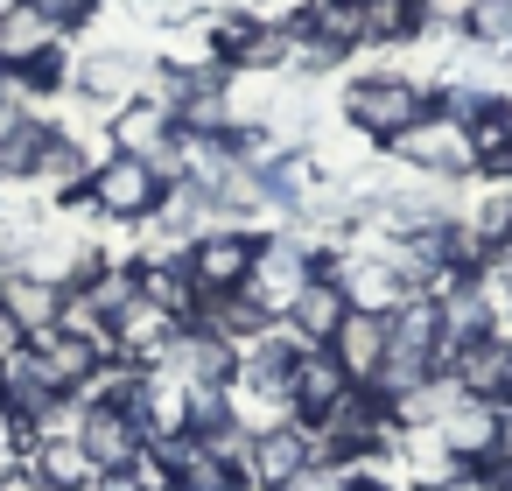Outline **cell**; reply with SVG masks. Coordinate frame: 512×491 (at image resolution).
Instances as JSON below:
<instances>
[{"label": "cell", "instance_id": "cell-15", "mask_svg": "<svg viewBox=\"0 0 512 491\" xmlns=\"http://www.w3.org/2000/svg\"><path fill=\"white\" fill-rule=\"evenodd\" d=\"M0 309L22 323V337H50L57 330V309H64V288L43 281V274H22V267H0Z\"/></svg>", "mask_w": 512, "mask_h": 491}, {"label": "cell", "instance_id": "cell-9", "mask_svg": "<svg viewBox=\"0 0 512 491\" xmlns=\"http://www.w3.org/2000/svg\"><path fill=\"white\" fill-rule=\"evenodd\" d=\"M442 372H449L470 400H512V337H505V330H491V337H477V344L449 351V358H442Z\"/></svg>", "mask_w": 512, "mask_h": 491}, {"label": "cell", "instance_id": "cell-12", "mask_svg": "<svg viewBox=\"0 0 512 491\" xmlns=\"http://www.w3.org/2000/svg\"><path fill=\"white\" fill-rule=\"evenodd\" d=\"M351 393V379H344V365L330 358V351H295V372H288V407H295V421L302 428H316L337 400Z\"/></svg>", "mask_w": 512, "mask_h": 491}, {"label": "cell", "instance_id": "cell-18", "mask_svg": "<svg viewBox=\"0 0 512 491\" xmlns=\"http://www.w3.org/2000/svg\"><path fill=\"white\" fill-rule=\"evenodd\" d=\"M57 43V29L29 8V0H15V8H0V71H29L43 50Z\"/></svg>", "mask_w": 512, "mask_h": 491}, {"label": "cell", "instance_id": "cell-23", "mask_svg": "<svg viewBox=\"0 0 512 491\" xmlns=\"http://www.w3.org/2000/svg\"><path fill=\"white\" fill-rule=\"evenodd\" d=\"M232 421V393L225 386H183V435H218Z\"/></svg>", "mask_w": 512, "mask_h": 491}, {"label": "cell", "instance_id": "cell-29", "mask_svg": "<svg viewBox=\"0 0 512 491\" xmlns=\"http://www.w3.org/2000/svg\"><path fill=\"white\" fill-rule=\"evenodd\" d=\"M498 92H505V106H512V57H505V78H498Z\"/></svg>", "mask_w": 512, "mask_h": 491}, {"label": "cell", "instance_id": "cell-33", "mask_svg": "<svg viewBox=\"0 0 512 491\" xmlns=\"http://www.w3.org/2000/svg\"><path fill=\"white\" fill-rule=\"evenodd\" d=\"M162 491H176V484H162Z\"/></svg>", "mask_w": 512, "mask_h": 491}, {"label": "cell", "instance_id": "cell-7", "mask_svg": "<svg viewBox=\"0 0 512 491\" xmlns=\"http://www.w3.org/2000/svg\"><path fill=\"white\" fill-rule=\"evenodd\" d=\"M78 449L92 456V470L99 477H113V470H134L141 463V449H148V428L134 421V414H120V407H85L78 414Z\"/></svg>", "mask_w": 512, "mask_h": 491}, {"label": "cell", "instance_id": "cell-21", "mask_svg": "<svg viewBox=\"0 0 512 491\" xmlns=\"http://www.w3.org/2000/svg\"><path fill=\"white\" fill-rule=\"evenodd\" d=\"M176 491H246V470H232V463H218L204 442L176 463V477H169Z\"/></svg>", "mask_w": 512, "mask_h": 491}, {"label": "cell", "instance_id": "cell-4", "mask_svg": "<svg viewBox=\"0 0 512 491\" xmlns=\"http://www.w3.org/2000/svg\"><path fill=\"white\" fill-rule=\"evenodd\" d=\"M85 197H92V218L99 225H148L155 211H162V197H169V183L155 176V162H141V155H106L99 169H92V183H85Z\"/></svg>", "mask_w": 512, "mask_h": 491}, {"label": "cell", "instance_id": "cell-20", "mask_svg": "<svg viewBox=\"0 0 512 491\" xmlns=\"http://www.w3.org/2000/svg\"><path fill=\"white\" fill-rule=\"evenodd\" d=\"M463 43H477L484 57H512V0H477L470 22H463Z\"/></svg>", "mask_w": 512, "mask_h": 491}, {"label": "cell", "instance_id": "cell-28", "mask_svg": "<svg viewBox=\"0 0 512 491\" xmlns=\"http://www.w3.org/2000/svg\"><path fill=\"white\" fill-rule=\"evenodd\" d=\"M92 491H148V484H141V477H134V470H113V477H99V484H92Z\"/></svg>", "mask_w": 512, "mask_h": 491}, {"label": "cell", "instance_id": "cell-34", "mask_svg": "<svg viewBox=\"0 0 512 491\" xmlns=\"http://www.w3.org/2000/svg\"><path fill=\"white\" fill-rule=\"evenodd\" d=\"M246 491H260V484H246Z\"/></svg>", "mask_w": 512, "mask_h": 491}, {"label": "cell", "instance_id": "cell-14", "mask_svg": "<svg viewBox=\"0 0 512 491\" xmlns=\"http://www.w3.org/2000/svg\"><path fill=\"white\" fill-rule=\"evenodd\" d=\"M344 316H351L344 288L316 274V281H309V288H302V295L288 302V316H281V323H288V337H295L302 351H323V344H330V337L344 330Z\"/></svg>", "mask_w": 512, "mask_h": 491}, {"label": "cell", "instance_id": "cell-16", "mask_svg": "<svg viewBox=\"0 0 512 491\" xmlns=\"http://www.w3.org/2000/svg\"><path fill=\"white\" fill-rule=\"evenodd\" d=\"M323 351L344 365V379H351V386H372V379H379V365H386V316L351 309V316H344V330H337Z\"/></svg>", "mask_w": 512, "mask_h": 491}, {"label": "cell", "instance_id": "cell-32", "mask_svg": "<svg viewBox=\"0 0 512 491\" xmlns=\"http://www.w3.org/2000/svg\"><path fill=\"white\" fill-rule=\"evenodd\" d=\"M0 8H15V0H0Z\"/></svg>", "mask_w": 512, "mask_h": 491}, {"label": "cell", "instance_id": "cell-17", "mask_svg": "<svg viewBox=\"0 0 512 491\" xmlns=\"http://www.w3.org/2000/svg\"><path fill=\"white\" fill-rule=\"evenodd\" d=\"M22 470L36 477V491H92V484H99V470H92V456L78 449V435H43V442L22 456Z\"/></svg>", "mask_w": 512, "mask_h": 491}, {"label": "cell", "instance_id": "cell-10", "mask_svg": "<svg viewBox=\"0 0 512 491\" xmlns=\"http://www.w3.org/2000/svg\"><path fill=\"white\" fill-rule=\"evenodd\" d=\"M50 400H64V386L50 379V365H43V351H36V344H22V351L0 358V414L36 421Z\"/></svg>", "mask_w": 512, "mask_h": 491}, {"label": "cell", "instance_id": "cell-31", "mask_svg": "<svg viewBox=\"0 0 512 491\" xmlns=\"http://www.w3.org/2000/svg\"><path fill=\"white\" fill-rule=\"evenodd\" d=\"M505 449H512V400H505Z\"/></svg>", "mask_w": 512, "mask_h": 491}, {"label": "cell", "instance_id": "cell-1", "mask_svg": "<svg viewBox=\"0 0 512 491\" xmlns=\"http://www.w3.org/2000/svg\"><path fill=\"white\" fill-rule=\"evenodd\" d=\"M421 113H428V92H421L407 71H358V78H344V92H337L344 134H358V141H372V148H393Z\"/></svg>", "mask_w": 512, "mask_h": 491}, {"label": "cell", "instance_id": "cell-8", "mask_svg": "<svg viewBox=\"0 0 512 491\" xmlns=\"http://www.w3.org/2000/svg\"><path fill=\"white\" fill-rule=\"evenodd\" d=\"M106 330H113V358H127V365H162V351L183 337V323L162 302H148V295H134Z\"/></svg>", "mask_w": 512, "mask_h": 491}, {"label": "cell", "instance_id": "cell-13", "mask_svg": "<svg viewBox=\"0 0 512 491\" xmlns=\"http://www.w3.org/2000/svg\"><path fill=\"white\" fill-rule=\"evenodd\" d=\"M302 470H309V428H302V421H281V428L253 435V449H246V484L281 491V484H295Z\"/></svg>", "mask_w": 512, "mask_h": 491}, {"label": "cell", "instance_id": "cell-19", "mask_svg": "<svg viewBox=\"0 0 512 491\" xmlns=\"http://www.w3.org/2000/svg\"><path fill=\"white\" fill-rule=\"evenodd\" d=\"M36 351H43V365H50V379H57L64 393H85V386L99 379V365L113 358V351H99V344H85V337H64V330L36 337Z\"/></svg>", "mask_w": 512, "mask_h": 491}, {"label": "cell", "instance_id": "cell-6", "mask_svg": "<svg viewBox=\"0 0 512 491\" xmlns=\"http://www.w3.org/2000/svg\"><path fill=\"white\" fill-rule=\"evenodd\" d=\"M435 435L449 442V456L463 463V470H477V463H491L498 449H505V400H456L442 421H435Z\"/></svg>", "mask_w": 512, "mask_h": 491}, {"label": "cell", "instance_id": "cell-5", "mask_svg": "<svg viewBox=\"0 0 512 491\" xmlns=\"http://www.w3.org/2000/svg\"><path fill=\"white\" fill-rule=\"evenodd\" d=\"M253 253H260V232L218 225V232H204L183 260H190L197 295H239V288H246V274H253Z\"/></svg>", "mask_w": 512, "mask_h": 491}, {"label": "cell", "instance_id": "cell-2", "mask_svg": "<svg viewBox=\"0 0 512 491\" xmlns=\"http://www.w3.org/2000/svg\"><path fill=\"white\" fill-rule=\"evenodd\" d=\"M386 162L400 176H421V183H470L477 176V155H470V127L449 120V113H421L393 148Z\"/></svg>", "mask_w": 512, "mask_h": 491}, {"label": "cell", "instance_id": "cell-30", "mask_svg": "<svg viewBox=\"0 0 512 491\" xmlns=\"http://www.w3.org/2000/svg\"><path fill=\"white\" fill-rule=\"evenodd\" d=\"M505 169H512V120H505Z\"/></svg>", "mask_w": 512, "mask_h": 491}, {"label": "cell", "instance_id": "cell-24", "mask_svg": "<svg viewBox=\"0 0 512 491\" xmlns=\"http://www.w3.org/2000/svg\"><path fill=\"white\" fill-rule=\"evenodd\" d=\"M351 57L337 50V43H316V36H302L295 43V64H288V78H330V71H344Z\"/></svg>", "mask_w": 512, "mask_h": 491}, {"label": "cell", "instance_id": "cell-11", "mask_svg": "<svg viewBox=\"0 0 512 491\" xmlns=\"http://www.w3.org/2000/svg\"><path fill=\"white\" fill-rule=\"evenodd\" d=\"M176 141V113L169 106H155V99H127V106H113L106 113V155H162Z\"/></svg>", "mask_w": 512, "mask_h": 491}, {"label": "cell", "instance_id": "cell-3", "mask_svg": "<svg viewBox=\"0 0 512 491\" xmlns=\"http://www.w3.org/2000/svg\"><path fill=\"white\" fill-rule=\"evenodd\" d=\"M316 281V246L295 232V225H274V232H260V253H253V274H246V302L260 309V316H288V302L302 295Z\"/></svg>", "mask_w": 512, "mask_h": 491}, {"label": "cell", "instance_id": "cell-22", "mask_svg": "<svg viewBox=\"0 0 512 491\" xmlns=\"http://www.w3.org/2000/svg\"><path fill=\"white\" fill-rule=\"evenodd\" d=\"M43 141H50V127H43V120H29V127H15L8 141H0V190H8V183H36Z\"/></svg>", "mask_w": 512, "mask_h": 491}, {"label": "cell", "instance_id": "cell-26", "mask_svg": "<svg viewBox=\"0 0 512 491\" xmlns=\"http://www.w3.org/2000/svg\"><path fill=\"white\" fill-rule=\"evenodd\" d=\"M281 491H358L351 484V470H330V463H309L295 484H281Z\"/></svg>", "mask_w": 512, "mask_h": 491}, {"label": "cell", "instance_id": "cell-25", "mask_svg": "<svg viewBox=\"0 0 512 491\" xmlns=\"http://www.w3.org/2000/svg\"><path fill=\"white\" fill-rule=\"evenodd\" d=\"M29 8H36L57 36H71V29H85V22L99 15V0H29Z\"/></svg>", "mask_w": 512, "mask_h": 491}, {"label": "cell", "instance_id": "cell-27", "mask_svg": "<svg viewBox=\"0 0 512 491\" xmlns=\"http://www.w3.org/2000/svg\"><path fill=\"white\" fill-rule=\"evenodd\" d=\"M22 344H29V337H22V323H15L8 309H0V358H8V351H22Z\"/></svg>", "mask_w": 512, "mask_h": 491}]
</instances>
